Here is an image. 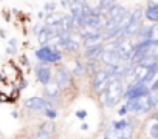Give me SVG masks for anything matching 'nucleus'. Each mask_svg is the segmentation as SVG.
<instances>
[{"label": "nucleus", "instance_id": "nucleus-1", "mask_svg": "<svg viewBox=\"0 0 158 139\" xmlns=\"http://www.w3.org/2000/svg\"><path fill=\"white\" fill-rule=\"evenodd\" d=\"M124 96V88H123V82L119 81V77H110L106 90L102 91V101L106 104V107L112 108L115 107Z\"/></svg>", "mask_w": 158, "mask_h": 139}, {"label": "nucleus", "instance_id": "nucleus-2", "mask_svg": "<svg viewBox=\"0 0 158 139\" xmlns=\"http://www.w3.org/2000/svg\"><path fill=\"white\" fill-rule=\"evenodd\" d=\"M127 111H135L138 114H144L147 111H150L155 105L152 102V97H150V93L146 94V96H141V97H136V99H129L127 104Z\"/></svg>", "mask_w": 158, "mask_h": 139}, {"label": "nucleus", "instance_id": "nucleus-3", "mask_svg": "<svg viewBox=\"0 0 158 139\" xmlns=\"http://www.w3.org/2000/svg\"><path fill=\"white\" fill-rule=\"evenodd\" d=\"M141 17H143V11L141 10H135L130 14L129 22H127V25H126V28L123 31V37H130V36L138 33V30L141 26Z\"/></svg>", "mask_w": 158, "mask_h": 139}, {"label": "nucleus", "instance_id": "nucleus-4", "mask_svg": "<svg viewBox=\"0 0 158 139\" xmlns=\"http://www.w3.org/2000/svg\"><path fill=\"white\" fill-rule=\"evenodd\" d=\"M36 57L39 60L48 62V63H54V62H59L62 59L60 53L54 46H47V45H42V48H39L36 51Z\"/></svg>", "mask_w": 158, "mask_h": 139}, {"label": "nucleus", "instance_id": "nucleus-5", "mask_svg": "<svg viewBox=\"0 0 158 139\" xmlns=\"http://www.w3.org/2000/svg\"><path fill=\"white\" fill-rule=\"evenodd\" d=\"M113 50H116V53H118V56H119L121 60H130L132 53H133V43H130V42L127 40V37H123V36H121V37L115 42Z\"/></svg>", "mask_w": 158, "mask_h": 139}, {"label": "nucleus", "instance_id": "nucleus-6", "mask_svg": "<svg viewBox=\"0 0 158 139\" xmlns=\"http://www.w3.org/2000/svg\"><path fill=\"white\" fill-rule=\"evenodd\" d=\"M149 93H150V88H149L146 84H143V82H135V84H132V85L127 88V91L124 93V97H126V99H136V97L146 96V94H149Z\"/></svg>", "mask_w": 158, "mask_h": 139}, {"label": "nucleus", "instance_id": "nucleus-7", "mask_svg": "<svg viewBox=\"0 0 158 139\" xmlns=\"http://www.w3.org/2000/svg\"><path fill=\"white\" fill-rule=\"evenodd\" d=\"M110 77H112L110 73L106 71V70H99V71H96L95 79H93V87H95L96 93H102V91L106 90V87H107Z\"/></svg>", "mask_w": 158, "mask_h": 139}, {"label": "nucleus", "instance_id": "nucleus-8", "mask_svg": "<svg viewBox=\"0 0 158 139\" xmlns=\"http://www.w3.org/2000/svg\"><path fill=\"white\" fill-rule=\"evenodd\" d=\"M25 105L33 111H44L47 107H51V104L42 97H30L25 101Z\"/></svg>", "mask_w": 158, "mask_h": 139}, {"label": "nucleus", "instance_id": "nucleus-9", "mask_svg": "<svg viewBox=\"0 0 158 139\" xmlns=\"http://www.w3.org/2000/svg\"><path fill=\"white\" fill-rule=\"evenodd\" d=\"M84 46H90V45H96V43H101L104 36L99 33V30H93L90 28L89 33H84Z\"/></svg>", "mask_w": 158, "mask_h": 139}, {"label": "nucleus", "instance_id": "nucleus-10", "mask_svg": "<svg viewBox=\"0 0 158 139\" xmlns=\"http://www.w3.org/2000/svg\"><path fill=\"white\" fill-rule=\"evenodd\" d=\"M101 59H102V62H104L106 65H109V66H112V65H116V63H119V62H121V59H119V56H118L116 50H113V48L102 50Z\"/></svg>", "mask_w": 158, "mask_h": 139}, {"label": "nucleus", "instance_id": "nucleus-11", "mask_svg": "<svg viewBox=\"0 0 158 139\" xmlns=\"http://www.w3.org/2000/svg\"><path fill=\"white\" fill-rule=\"evenodd\" d=\"M70 82H71L70 71H68V70H65V68H59L57 73H56V84L60 87V90L65 88V87H68Z\"/></svg>", "mask_w": 158, "mask_h": 139}, {"label": "nucleus", "instance_id": "nucleus-12", "mask_svg": "<svg viewBox=\"0 0 158 139\" xmlns=\"http://www.w3.org/2000/svg\"><path fill=\"white\" fill-rule=\"evenodd\" d=\"M130 14L127 13V11H124V13H121V14H118V16H115V17H112V19H107V22H106V25H104V28H106V31L107 33H110L112 30H115L119 23H123V20L126 19V17H129Z\"/></svg>", "mask_w": 158, "mask_h": 139}, {"label": "nucleus", "instance_id": "nucleus-13", "mask_svg": "<svg viewBox=\"0 0 158 139\" xmlns=\"http://www.w3.org/2000/svg\"><path fill=\"white\" fill-rule=\"evenodd\" d=\"M102 50H104L102 43L90 45V46H85V53H84V56H85L87 59H98V57H101Z\"/></svg>", "mask_w": 158, "mask_h": 139}, {"label": "nucleus", "instance_id": "nucleus-14", "mask_svg": "<svg viewBox=\"0 0 158 139\" xmlns=\"http://www.w3.org/2000/svg\"><path fill=\"white\" fill-rule=\"evenodd\" d=\"M36 77L40 84H48L51 81V71L48 66H37L36 68Z\"/></svg>", "mask_w": 158, "mask_h": 139}, {"label": "nucleus", "instance_id": "nucleus-15", "mask_svg": "<svg viewBox=\"0 0 158 139\" xmlns=\"http://www.w3.org/2000/svg\"><path fill=\"white\" fill-rule=\"evenodd\" d=\"M54 130H56L54 122H53V121H47L45 124H42L40 130H39L37 134H36V137H50V136L54 133Z\"/></svg>", "mask_w": 158, "mask_h": 139}, {"label": "nucleus", "instance_id": "nucleus-16", "mask_svg": "<svg viewBox=\"0 0 158 139\" xmlns=\"http://www.w3.org/2000/svg\"><path fill=\"white\" fill-rule=\"evenodd\" d=\"M45 94L50 97V99H56L59 94H60V87L56 84V82H48L45 84Z\"/></svg>", "mask_w": 158, "mask_h": 139}, {"label": "nucleus", "instance_id": "nucleus-17", "mask_svg": "<svg viewBox=\"0 0 158 139\" xmlns=\"http://www.w3.org/2000/svg\"><path fill=\"white\" fill-rule=\"evenodd\" d=\"M146 19L150 22H158V3H150L146 10Z\"/></svg>", "mask_w": 158, "mask_h": 139}, {"label": "nucleus", "instance_id": "nucleus-18", "mask_svg": "<svg viewBox=\"0 0 158 139\" xmlns=\"http://www.w3.org/2000/svg\"><path fill=\"white\" fill-rule=\"evenodd\" d=\"M76 25V17L74 16H65L60 19V26H62V31H71L73 26Z\"/></svg>", "mask_w": 158, "mask_h": 139}, {"label": "nucleus", "instance_id": "nucleus-19", "mask_svg": "<svg viewBox=\"0 0 158 139\" xmlns=\"http://www.w3.org/2000/svg\"><path fill=\"white\" fill-rule=\"evenodd\" d=\"M51 36H53V34H51V31H50V28H48V26H44V28H40V31L37 33L39 43H40V45H47Z\"/></svg>", "mask_w": 158, "mask_h": 139}, {"label": "nucleus", "instance_id": "nucleus-20", "mask_svg": "<svg viewBox=\"0 0 158 139\" xmlns=\"http://www.w3.org/2000/svg\"><path fill=\"white\" fill-rule=\"evenodd\" d=\"M146 39H149L152 43H158V25H153V26L147 28Z\"/></svg>", "mask_w": 158, "mask_h": 139}, {"label": "nucleus", "instance_id": "nucleus-21", "mask_svg": "<svg viewBox=\"0 0 158 139\" xmlns=\"http://www.w3.org/2000/svg\"><path fill=\"white\" fill-rule=\"evenodd\" d=\"M60 46L64 48V50H67V51H76L77 48H79V43L76 42V40H73V39H65V40H62V43H60Z\"/></svg>", "mask_w": 158, "mask_h": 139}, {"label": "nucleus", "instance_id": "nucleus-22", "mask_svg": "<svg viewBox=\"0 0 158 139\" xmlns=\"http://www.w3.org/2000/svg\"><path fill=\"white\" fill-rule=\"evenodd\" d=\"M73 73L77 76H84L87 73V65L82 62H74L73 63Z\"/></svg>", "mask_w": 158, "mask_h": 139}, {"label": "nucleus", "instance_id": "nucleus-23", "mask_svg": "<svg viewBox=\"0 0 158 139\" xmlns=\"http://www.w3.org/2000/svg\"><path fill=\"white\" fill-rule=\"evenodd\" d=\"M70 11H71V16L79 17V16L82 14V5H81V3H76V2H73V3L70 5Z\"/></svg>", "mask_w": 158, "mask_h": 139}, {"label": "nucleus", "instance_id": "nucleus-24", "mask_svg": "<svg viewBox=\"0 0 158 139\" xmlns=\"http://www.w3.org/2000/svg\"><path fill=\"white\" fill-rule=\"evenodd\" d=\"M127 124H129L127 119H121V121H118V122H113V131H115V136H118V133H119Z\"/></svg>", "mask_w": 158, "mask_h": 139}, {"label": "nucleus", "instance_id": "nucleus-25", "mask_svg": "<svg viewBox=\"0 0 158 139\" xmlns=\"http://www.w3.org/2000/svg\"><path fill=\"white\" fill-rule=\"evenodd\" d=\"M60 19H62V16L56 14L54 11H53V13H48V16H47V25H53V23H57V22H60Z\"/></svg>", "mask_w": 158, "mask_h": 139}, {"label": "nucleus", "instance_id": "nucleus-26", "mask_svg": "<svg viewBox=\"0 0 158 139\" xmlns=\"http://www.w3.org/2000/svg\"><path fill=\"white\" fill-rule=\"evenodd\" d=\"M149 134H150L152 137H158V122H155V124L150 125V128H149Z\"/></svg>", "mask_w": 158, "mask_h": 139}, {"label": "nucleus", "instance_id": "nucleus-27", "mask_svg": "<svg viewBox=\"0 0 158 139\" xmlns=\"http://www.w3.org/2000/svg\"><path fill=\"white\" fill-rule=\"evenodd\" d=\"M113 3H115V0H99V8L101 10H107Z\"/></svg>", "mask_w": 158, "mask_h": 139}, {"label": "nucleus", "instance_id": "nucleus-28", "mask_svg": "<svg viewBox=\"0 0 158 139\" xmlns=\"http://www.w3.org/2000/svg\"><path fill=\"white\" fill-rule=\"evenodd\" d=\"M44 111H45V114H47V116H48L50 119H54V117L57 116V113H56V111H54L53 108H50V107H47V108H45Z\"/></svg>", "mask_w": 158, "mask_h": 139}, {"label": "nucleus", "instance_id": "nucleus-29", "mask_svg": "<svg viewBox=\"0 0 158 139\" xmlns=\"http://www.w3.org/2000/svg\"><path fill=\"white\" fill-rule=\"evenodd\" d=\"M44 10H45L47 13H53V11H56V3H53V2H50V3H45Z\"/></svg>", "mask_w": 158, "mask_h": 139}, {"label": "nucleus", "instance_id": "nucleus-30", "mask_svg": "<svg viewBox=\"0 0 158 139\" xmlns=\"http://www.w3.org/2000/svg\"><path fill=\"white\" fill-rule=\"evenodd\" d=\"M76 116L81 119V121H84V119L87 117V111H85V110H77V111H76Z\"/></svg>", "mask_w": 158, "mask_h": 139}, {"label": "nucleus", "instance_id": "nucleus-31", "mask_svg": "<svg viewBox=\"0 0 158 139\" xmlns=\"http://www.w3.org/2000/svg\"><path fill=\"white\" fill-rule=\"evenodd\" d=\"M150 97H152L153 105H158V90H153V93H150Z\"/></svg>", "mask_w": 158, "mask_h": 139}, {"label": "nucleus", "instance_id": "nucleus-32", "mask_svg": "<svg viewBox=\"0 0 158 139\" xmlns=\"http://www.w3.org/2000/svg\"><path fill=\"white\" fill-rule=\"evenodd\" d=\"M60 5H62V8H70L71 2L70 0H60Z\"/></svg>", "mask_w": 158, "mask_h": 139}, {"label": "nucleus", "instance_id": "nucleus-33", "mask_svg": "<svg viewBox=\"0 0 158 139\" xmlns=\"http://www.w3.org/2000/svg\"><path fill=\"white\" fill-rule=\"evenodd\" d=\"M153 90H158V77L153 81V84H152V87H150V91H153Z\"/></svg>", "mask_w": 158, "mask_h": 139}, {"label": "nucleus", "instance_id": "nucleus-34", "mask_svg": "<svg viewBox=\"0 0 158 139\" xmlns=\"http://www.w3.org/2000/svg\"><path fill=\"white\" fill-rule=\"evenodd\" d=\"M126 113H127V107H126V105H124V107H123V108H119V114H121V116H123V114H126Z\"/></svg>", "mask_w": 158, "mask_h": 139}, {"label": "nucleus", "instance_id": "nucleus-35", "mask_svg": "<svg viewBox=\"0 0 158 139\" xmlns=\"http://www.w3.org/2000/svg\"><path fill=\"white\" fill-rule=\"evenodd\" d=\"M81 130H84V131H85V130H89V125H87V124H82V127H81Z\"/></svg>", "mask_w": 158, "mask_h": 139}, {"label": "nucleus", "instance_id": "nucleus-36", "mask_svg": "<svg viewBox=\"0 0 158 139\" xmlns=\"http://www.w3.org/2000/svg\"><path fill=\"white\" fill-rule=\"evenodd\" d=\"M73 2H76V3H81V5H82V3H85V0H73Z\"/></svg>", "mask_w": 158, "mask_h": 139}, {"label": "nucleus", "instance_id": "nucleus-37", "mask_svg": "<svg viewBox=\"0 0 158 139\" xmlns=\"http://www.w3.org/2000/svg\"><path fill=\"white\" fill-rule=\"evenodd\" d=\"M153 119H155V122H158V111H155V114H153Z\"/></svg>", "mask_w": 158, "mask_h": 139}, {"label": "nucleus", "instance_id": "nucleus-38", "mask_svg": "<svg viewBox=\"0 0 158 139\" xmlns=\"http://www.w3.org/2000/svg\"><path fill=\"white\" fill-rule=\"evenodd\" d=\"M39 31H40V26H36V28H34V34H37Z\"/></svg>", "mask_w": 158, "mask_h": 139}, {"label": "nucleus", "instance_id": "nucleus-39", "mask_svg": "<svg viewBox=\"0 0 158 139\" xmlns=\"http://www.w3.org/2000/svg\"><path fill=\"white\" fill-rule=\"evenodd\" d=\"M0 134H2V133H0Z\"/></svg>", "mask_w": 158, "mask_h": 139}]
</instances>
